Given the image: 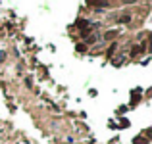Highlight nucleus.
<instances>
[{"mask_svg": "<svg viewBox=\"0 0 152 144\" xmlns=\"http://www.w3.org/2000/svg\"><path fill=\"white\" fill-rule=\"evenodd\" d=\"M129 21H131V17H129V15H123V17L120 19V23H129Z\"/></svg>", "mask_w": 152, "mask_h": 144, "instance_id": "nucleus-3", "label": "nucleus"}, {"mask_svg": "<svg viewBox=\"0 0 152 144\" xmlns=\"http://www.w3.org/2000/svg\"><path fill=\"white\" fill-rule=\"evenodd\" d=\"M125 4H133V2H137V0H123Z\"/></svg>", "mask_w": 152, "mask_h": 144, "instance_id": "nucleus-7", "label": "nucleus"}, {"mask_svg": "<svg viewBox=\"0 0 152 144\" xmlns=\"http://www.w3.org/2000/svg\"><path fill=\"white\" fill-rule=\"evenodd\" d=\"M77 50H79V52H85V50H87V46H85V44H77Z\"/></svg>", "mask_w": 152, "mask_h": 144, "instance_id": "nucleus-5", "label": "nucleus"}, {"mask_svg": "<svg viewBox=\"0 0 152 144\" xmlns=\"http://www.w3.org/2000/svg\"><path fill=\"white\" fill-rule=\"evenodd\" d=\"M116 35H118V33H116V31H110V33H106V38H114Z\"/></svg>", "mask_w": 152, "mask_h": 144, "instance_id": "nucleus-4", "label": "nucleus"}, {"mask_svg": "<svg viewBox=\"0 0 152 144\" xmlns=\"http://www.w3.org/2000/svg\"><path fill=\"white\" fill-rule=\"evenodd\" d=\"M85 25H89V23H87L85 19H79V21H77V27H79V29H83Z\"/></svg>", "mask_w": 152, "mask_h": 144, "instance_id": "nucleus-2", "label": "nucleus"}, {"mask_svg": "<svg viewBox=\"0 0 152 144\" xmlns=\"http://www.w3.org/2000/svg\"><path fill=\"white\" fill-rule=\"evenodd\" d=\"M4 58H6V52H0V62H2Z\"/></svg>", "mask_w": 152, "mask_h": 144, "instance_id": "nucleus-6", "label": "nucleus"}, {"mask_svg": "<svg viewBox=\"0 0 152 144\" xmlns=\"http://www.w3.org/2000/svg\"><path fill=\"white\" fill-rule=\"evenodd\" d=\"M133 144H148V140H146L145 137H139V138H135Z\"/></svg>", "mask_w": 152, "mask_h": 144, "instance_id": "nucleus-1", "label": "nucleus"}]
</instances>
